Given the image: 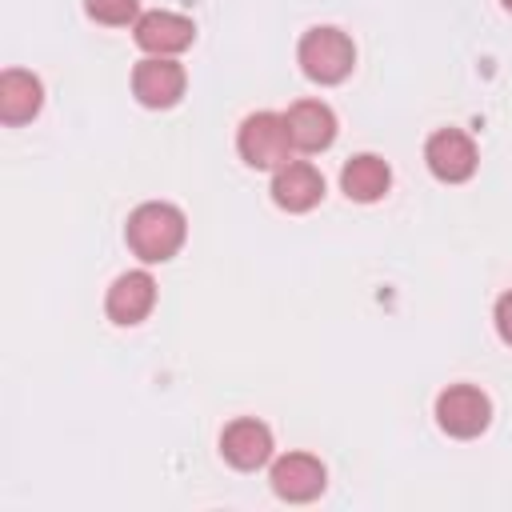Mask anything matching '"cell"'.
I'll return each instance as SVG.
<instances>
[{
	"instance_id": "obj_1",
	"label": "cell",
	"mask_w": 512,
	"mask_h": 512,
	"mask_svg": "<svg viewBox=\"0 0 512 512\" xmlns=\"http://www.w3.org/2000/svg\"><path fill=\"white\" fill-rule=\"evenodd\" d=\"M184 236H188L184 212H180L176 204H164V200L140 204V208L128 216V224H124V240H128V248H132L144 264H164V260H172V256L180 252Z\"/></svg>"
},
{
	"instance_id": "obj_4",
	"label": "cell",
	"mask_w": 512,
	"mask_h": 512,
	"mask_svg": "<svg viewBox=\"0 0 512 512\" xmlns=\"http://www.w3.org/2000/svg\"><path fill=\"white\" fill-rule=\"evenodd\" d=\"M488 420H492V400L476 384H452L436 396V424L456 440L480 436Z\"/></svg>"
},
{
	"instance_id": "obj_10",
	"label": "cell",
	"mask_w": 512,
	"mask_h": 512,
	"mask_svg": "<svg viewBox=\"0 0 512 512\" xmlns=\"http://www.w3.org/2000/svg\"><path fill=\"white\" fill-rule=\"evenodd\" d=\"M272 200L284 212H312L324 200V176L308 160H288L272 172Z\"/></svg>"
},
{
	"instance_id": "obj_2",
	"label": "cell",
	"mask_w": 512,
	"mask_h": 512,
	"mask_svg": "<svg viewBox=\"0 0 512 512\" xmlns=\"http://www.w3.org/2000/svg\"><path fill=\"white\" fill-rule=\"evenodd\" d=\"M296 60H300V72L316 84H340L348 80L352 64H356V44L348 32L332 28V24H320V28H308L296 44Z\"/></svg>"
},
{
	"instance_id": "obj_13",
	"label": "cell",
	"mask_w": 512,
	"mask_h": 512,
	"mask_svg": "<svg viewBox=\"0 0 512 512\" xmlns=\"http://www.w3.org/2000/svg\"><path fill=\"white\" fill-rule=\"evenodd\" d=\"M44 104V84L24 72V68H4L0 72V120L4 124H28Z\"/></svg>"
},
{
	"instance_id": "obj_5",
	"label": "cell",
	"mask_w": 512,
	"mask_h": 512,
	"mask_svg": "<svg viewBox=\"0 0 512 512\" xmlns=\"http://www.w3.org/2000/svg\"><path fill=\"white\" fill-rule=\"evenodd\" d=\"M424 164L436 180L444 184H464L472 180L480 156H476V140L460 128H436L428 140H424Z\"/></svg>"
},
{
	"instance_id": "obj_14",
	"label": "cell",
	"mask_w": 512,
	"mask_h": 512,
	"mask_svg": "<svg viewBox=\"0 0 512 512\" xmlns=\"http://www.w3.org/2000/svg\"><path fill=\"white\" fill-rule=\"evenodd\" d=\"M340 188H344L348 200L372 204V200H380V196L392 188V168H388L380 156L360 152V156H352V160L340 168Z\"/></svg>"
},
{
	"instance_id": "obj_17",
	"label": "cell",
	"mask_w": 512,
	"mask_h": 512,
	"mask_svg": "<svg viewBox=\"0 0 512 512\" xmlns=\"http://www.w3.org/2000/svg\"><path fill=\"white\" fill-rule=\"evenodd\" d=\"M500 4H504V8H508V12H512V0H500Z\"/></svg>"
},
{
	"instance_id": "obj_9",
	"label": "cell",
	"mask_w": 512,
	"mask_h": 512,
	"mask_svg": "<svg viewBox=\"0 0 512 512\" xmlns=\"http://www.w3.org/2000/svg\"><path fill=\"white\" fill-rule=\"evenodd\" d=\"M132 96L144 108H172L184 96V68L172 56H148L132 68Z\"/></svg>"
},
{
	"instance_id": "obj_11",
	"label": "cell",
	"mask_w": 512,
	"mask_h": 512,
	"mask_svg": "<svg viewBox=\"0 0 512 512\" xmlns=\"http://www.w3.org/2000/svg\"><path fill=\"white\" fill-rule=\"evenodd\" d=\"M156 308V280L152 272L144 268H132V272H120L104 296V312L112 324H140L148 312Z\"/></svg>"
},
{
	"instance_id": "obj_15",
	"label": "cell",
	"mask_w": 512,
	"mask_h": 512,
	"mask_svg": "<svg viewBox=\"0 0 512 512\" xmlns=\"http://www.w3.org/2000/svg\"><path fill=\"white\" fill-rule=\"evenodd\" d=\"M84 12L96 24L120 28V24H136L140 20V0H84Z\"/></svg>"
},
{
	"instance_id": "obj_12",
	"label": "cell",
	"mask_w": 512,
	"mask_h": 512,
	"mask_svg": "<svg viewBox=\"0 0 512 512\" xmlns=\"http://www.w3.org/2000/svg\"><path fill=\"white\" fill-rule=\"evenodd\" d=\"M284 120L296 152H324L336 140V112L324 100H296L284 112Z\"/></svg>"
},
{
	"instance_id": "obj_6",
	"label": "cell",
	"mask_w": 512,
	"mask_h": 512,
	"mask_svg": "<svg viewBox=\"0 0 512 512\" xmlns=\"http://www.w3.org/2000/svg\"><path fill=\"white\" fill-rule=\"evenodd\" d=\"M268 480H272V492H276L280 500H288V504H308V500H316V496L324 492L328 468H324L312 452H288V456H280V460L272 464Z\"/></svg>"
},
{
	"instance_id": "obj_7",
	"label": "cell",
	"mask_w": 512,
	"mask_h": 512,
	"mask_svg": "<svg viewBox=\"0 0 512 512\" xmlns=\"http://www.w3.org/2000/svg\"><path fill=\"white\" fill-rule=\"evenodd\" d=\"M272 428L264 424V420H256V416H240V420H232L224 432H220V452H224V460L232 464V468H240V472H256V468H264L268 460H272Z\"/></svg>"
},
{
	"instance_id": "obj_16",
	"label": "cell",
	"mask_w": 512,
	"mask_h": 512,
	"mask_svg": "<svg viewBox=\"0 0 512 512\" xmlns=\"http://www.w3.org/2000/svg\"><path fill=\"white\" fill-rule=\"evenodd\" d=\"M492 320H496V332H500V340L512 348V288L496 300V312H492Z\"/></svg>"
},
{
	"instance_id": "obj_8",
	"label": "cell",
	"mask_w": 512,
	"mask_h": 512,
	"mask_svg": "<svg viewBox=\"0 0 512 512\" xmlns=\"http://www.w3.org/2000/svg\"><path fill=\"white\" fill-rule=\"evenodd\" d=\"M132 40H136V48H144L148 56H176V52H184V48L196 40V24H192L188 16H180V12L156 8V12H144V16L132 24Z\"/></svg>"
},
{
	"instance_id": "obj_3",
	"label": "cell",
	"mask_w": 512,
	"mask_h": 512,
	"mask_svg": "<svg viewBox=\"0 0 512 512\" xmlns=\"http://www.w3.org/2000/svg\"><path fill=\"white\" fill-rule=\"evenodd\" d=\"M292 136H288V120L280 112H252L244 116L240 132H236V152L248 168L260 172H276L280 164H288L292 156Z\"/></svg>"
}]
</instances>
